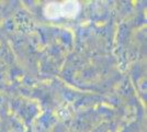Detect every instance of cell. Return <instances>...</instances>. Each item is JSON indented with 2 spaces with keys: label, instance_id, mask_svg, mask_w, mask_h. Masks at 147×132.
Listing matches in <instances>:
<instances>
[{
  "label": "cell",
  "instance_id": "cell-1",
  "mask_svg": "<svg viewBox=\"0 0 147 132\" xmlns=\"http://www.w3.org/2000/svg\"><path fill=\"white\" fill-rule=\"evenodd\" d=\"M80 10V6L77 1H66L63 3L51 2L44 8V13L49 19H59V18H74Z\"/></svg>",
  "mask_w": 147,
  "mask_h": 132
}]
</instances>
